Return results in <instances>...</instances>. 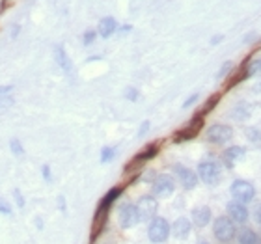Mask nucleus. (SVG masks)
Returning <instances> with one entry per match:
<instances>
[{
  "label": "nucleus",
  "mask_w": 261,
  "mask_h": 244,
  "mask_svg": "<svg viewBox=\"0 0 261 244\" xmlns=\"http://www.w3.org/2000/svg\"><path fill=\"white\" fill-rule=\"evenodd\" d=\"M170 224L168 220H164L161 216H155L153 220H149V226H148V239L151 241L153 244H161V243H166L170 237Z\"/></svg>",
  "instance_id": "1"
},
{
  "label": "nucleus",
  "mask_w": 261,
  "mask_h": 244,
  "mask_svg": "<svg viewBox=\"0 0 261 244\" xmlns=\"http://www.w3.org/2000/svg\"><path fill=\"white\" fill-rule=\"evenodd\" d=\"M213 233H215V237H217L219 243L228 244L235 239L237 230H235V224H233L228 216H219V218L215 220V226H213Z\"/></svg>",
  "instance_id": "2"
},
{
  "label": "nucleus",
  "mask_w": 261,
  "mask_h": 244,
  "mask_svg": "<svg viewBox=\"0 0 261 244\" xmlns=\"http://www.w3.org/2000/svg\"><path fill=\"white\" fill-rule=\"evenodd\" d=\"M196 175L204 181L205 185L213 187V185H217V183L220 181L222 170H220L219 162H215V160H204V162H200V166H198Z\"/></svg>",
  "instance_id": "3"
},
{
  "label": "nucleus",
  "mask_w": 261,
  "mask_h": 244,
  "mask_svg": "<svg viewBox=\"0 0 261 244\" xmlns=\"http://www.w3.org/2000/svg\"><path fill=\"white\" fill-rule=\"evenodd\" d=\"M230 192H232L233 200L241 201V203H248V201L254 200V196H256V190H254V187H252V183L243 181V179L233 181Z\"/></svg>",
  "instance_id": "4"
},
{
  "label": "nucleus",
  "mask_w": 261,
  "mask_h": 244,
  "mask_svg": "<svg viewBox=\"0 0 261 244\" xmlns=\"http://www.w3.org/2000/svg\"><path fill=\"white\" fill-rule=\"evenodd\" d=\"M204 127V118L202 116H194L191 122L185 125L181 130H177L176 134H174V140H176L177 144H181V142H187V140H191V138L198 136V132L202 130Z\"/></svg>",
  "instance_id": "5"
},
{
  "label": "nucleus",
  "mask_w": 261,
  "mask_h": 244,
  "mask_svg": "<svg viewBox=\"0 0 261 244\" xmlns=\"http://www.w3.org/2000/svg\"><path fill=\"white\" fill-rule=\"evenodd\" d=\"M136 209H138V216H140V222H149L153 220L157 215V209H159V203L153 196H142L138 203H136Z\"/></svg>",
  "instance_id": "6"
},
{
  "label": "nucleus",
  "mask_w": 261,
  "mask_h": 244,
  "mask_svg": "<svg viewBox=\"0 0 261 244\" xmlns=\"http://www.w3.org/2000/svg\"><path fill=\"white\" fill-rule=\"evenodd\" d=\"M174 190H176V181L172 179L168 173L157 175L155 181H153V194L157 198H168V196L174 194Z\"/></svg>",
  "instance_id": "7"
},
{
  "label": "nucleus",
  "mask_w": 261,
  "mask_h": 244,
  "mask_svg": "<svg viewBox=\"0 0 261 244\" xmlns=\"http://www.w3.org/2000/svg\"><path fill=\"white\" fill-rule=\"evenodd\" d=\"M120 226L123 230H131L136 224L140 222V216H138V209L133 203H125L120 207Z\"/></svg>",
  "instance_id": "8"
},
{
  "label": "nucleus",
  "mask_w": 261,
  "mask_h": 244,
  "mask_svg": "<svg viewBox=\"0 0 261 244\" xmlns=\"http://www.w3.org/2000/svg\"><path fill=\"white\" fill-rule=\"evenodd\" d=\"M157 153H159V144H149V145H146L144 149L136 155V157L129 162L127 166H125V170L127 172H131V170H138V168H142V166L146 164L148 160H151L153 157H157Z\"/></svg>",
  "instance_id": "9"
},
{
  "label": "nucleus",
  "mask_w": 261,
  "mask_h": 244,
  "mask_svg": "<svg viewBox=\"0 0 261 244\" xmlns=\"http://www.w3.org/2000/svg\"><path fill=\"white\" fill-rule=\"evenodd\" d=\"M232 136L233 129L228 125H213L207 130V142H211V144H224L228 140H232Z\"/></svg>",
  "instance_id": "10"
},
{
  "label": "nucleus",
  "mask_w": 261,
  "mask_h": 244,
  "mask_svg": "<svg viewBox=\"0 0 261 244\" xmlns=\"http://www.w3.org/2000/svg\"><path fill=\"white\" fill-rule=\"evenodd\" d=\"M228 218L232 220L233 224L237 222V224H245L248 220V209L245 203H241V201H230L228 203Z\"/></svg>",
  "instance_id": "11"
},
{
  "label": "nucleus",
  "mask_w": 261,
  "mask_h": 244,
  "mask_svg": "<svg viewBox=\"0 0 261 244\" xmlns=\"http://www.w3.org/2000/svg\"><path fill=\"white\" fill-rule=\"evenodd\" d=\"M174 172H176L177 179L181 181L183 188H187V190H192V188L198 185L196 172H192V170H189V168H185V166H181V164L174 166Z\"/></svg>",
  "instance_id": "12"
},
{
  "label": "nucleus",
  "mask_w": 261,
  "mask_h": 244,
  "mask_svg": "<svg viewBox=\"0 0 261 244\" xmlns=\"http://www.w3.org/2000/svg\"><path fill=\"white\" fill-rule=\"evenodd\" d=\"M191 230H192V224L189 218H185V216H179L174 226H170V231L174 233V237L177 239H187L191 235Z\"/></svg>",
  "instance_id": "13"
},
{
  "label": "nucleus",
  "mask_w": 261,
  "mask_h": 244,
  "mask_svg": "<svg viewBox=\"0 0 261 244\" xmlns=\"http://www.w3.org/2000/svg\"><path fill=\"white\" fill-rule=\"evenodd\" d=\"M211 209L202 205V207H194L192 209V222L196 224L198 228H205L207 224L211 222Z\"/></svg>",
  "instance_id": "14"
},
{
  "label": "nucleus",
  "mask_w": 261,
  "mask_h": 244,
  "mask_svg": "<svg viewBox=\"0 0 261 244\" xmlns=\"http://www.w3.org/2000/svg\"><path fill=\"white\" fill-rule=\"evenodd\" d=\"M245 147H239V145H233V147H228L226 151H224V164L228 166V168H233V166L237 164V162H241L243 160V157H245Z\"/></svg>",
  "instance_id": "15"
},
{
  "label": "nucleus",
  "mask_w": 261,
  "mask_h": 244,
  "mask_svg": "<svg viewBox=\"0 0 261 244\" xmlns=\"http://www.w3.org/2000/svg\"><path fill=\"white\" fill-rule=\"evenodd\" d=\"M118 30V22H116V19L114 17H105V19H101V22H99V36L101 37H110Z\"/></svg>",
  "instance_id": "16"
},
{
  "label": "nucleus",
  "mask_w": 261,
  "mask_h": 244,
  "mask_svg": "<svg viewBox=\"0 0 261 244\" xmlns=\"http://www.w3.org/2000/svg\"><path fill=\"white\" fill-rule=\"evenodd\" d=\"M54 56H56L58 67H62L65 73L73 71V64H71L69 56H67V52H65V49L62 47V45H60V47H56V50H54Z\"/></svg>",
  "instance_id": "17"
},
{
  "label": "nucleus",
  "mask_w": 261,
  "mask_h": 244,
  "mask_svg": "<svg viewBox=\"0 0 261 244\" xmlns=\"http://www.w3.org/2000/svg\"><path fill=\"white\" fill-rule=\"evenodd\" d=\"M239 244H261V235L252 230H243L239 235Z\"/></svg>",
  "instance_id": "18"
},
{
  "label": "nucleus",
  "mask_w": 261,
  "mask_h": 244,
  "mask_svg": "<svg viewBox=\"0 0 261 244\" xmlns=\"http://www.w3.org/2000/svg\"><path fill=\"white\" fill-rule=\"evenodd\" d=\"M219 101H220V95L219 94H215L211 97V99L207 101V103H205L204 105V108H202V110H200V116H202V118H204L205 114H209V112H211L213 108L217 107V105H219Z\"/></svg>",
  "instance_id": "19"
},
{
  "label": "nucleus",
  "mask_w": 261,
  "mask_h": 244,
  "mask_svg": "<svg viewBox=\"0 0 261 244\" xmlns=\"http://www.w3.org/2000/svg\"><path fill=\"white\" fill-rule=\"evenodd\" d=\"M9 149H11V153H13L15 157H22V155H24V147H22V144L17 138L9 142Z\"/></svg>",
  "instance_id": "20"
},
{
  "label": "nucleus",
  "mask_w": 261,
  "mask_h": 244,
  "mask_svg": "<svg viewBox=\"0 0 261 244\" xmlns=\"http://www.w3.org/2000/svg\"><path fill=\"white\" fill-rule=\"evenodd\" d=\"M114 155H116V147H103L101 149V162H110L114 158Z\"/></svg>",
  "instance_id": "21"
},
{
  "label": "nucleus",
  "mask_w": 261,
  "mask_h": 244,
  "mask_svg": "<svg viewBox=\"0 0 261 244\" xmlns=\"http://www.w3.org/2000/svg\"><path fill=\"white\" fill-rule=\"evenodd\" d=\"M247 73H248V77H252V75H260L261 73V60H254L252 64H247Z\"/></svg>",
  "instance_id": "22"
},
{
  "label": "nucleus",
  "mask_w": 261,
  "mask_h": 244,
  "mask_svg": "<svg viewBox=\"0 0 261 244\" xmlns=\"http://www.w3.org/2000/svg\"><path fill=\"white\" fill-rule=\"evenodd\" d=\"M15 99L11 97V95H0V110H7V108L13 107Z\"/></svg>",
  "instance_id": "23"
},
{
  "label": "nucleus",
  "mask_w": 261,
  "mask_h": 244,
  "mask_svg": "<svg viewBox=\"0 0 261 244\" xmlns=\"http://www.w3.org/2000/svg\"><path fill=\"white\" fill-rule=\"evenodd\" d=\"M0 213H2L4 216H9L11 213H13V209H11V205H9V203H7V201L4 200V198H0Z\"/></svg>",
  "instance_id": "24"
},
{
  "label": "nucleus",
  "mask_w": 261,
  "mask_h": 244,
  "mask_svg": "<svg viewBox=\"0 0 261 244\" xmlns=\"http://www.w3.org/2000/svg\"><path fill=\"white\" fill-rule=\"evenodd\" d=\"M13 196H15V200H17V207H24V196L21 194V190L19 188H15L13 190Z\"/></svg>",
  "instance_id": "25"
},
{
  "label": "nucleus",
  "mask_w": 261,
  "mask_h": 244,
  "mask_svg": "<svg viewBox=\"0 0 261 244\" xmlns=\"http://www.w3.org/2000/svg\"><path fill=\"white\" fill-rule=\"evenodd\" d=\"M95 36H97V34H95L93 30H88V32L84 34V45H92L93 39H95Z\"/></svg>",
  "instance_id": "26"
},
{
  "label": "nucleus",
  "mask_w": 261,
  "mask_h": 244,
  "mask_svg": "<svg viewBox=\"0 0 261 244\" xmlns=\"http://www.w3.org/2000/svg\"><path fill=\"white\" fill-rule=\"evenodd\" d=\"M125 95H127L129 101H136L138 99V90H134V88H127V90H125Z\"/></svg>",
  "instance_id": "27"
},
{
  "label": "nucleus",
  "mask_w": 261,
  "mask_h": 244,
  "mask_svg": "<svg viewBox=\"0 0 261 244\" xmlns=\"http://www.w3.org/2000/svg\"><path fill=\"white\" fill-rule=\"evenodd\" d=\"M41 173H43V177H45V179H47V181L52 179V175H50V168H49V166H47V164H45V166H43V168H41Z\"/></svg>",
  "instance_id": "28"
},
{
  "label": "nucleus",
  "mask_w": 261,
  "mask_h": 244,
  "mask_svg": "<svg viewBox=\"0 0 261 244\" xmlns=\"http://www.w3.org/2000/svg\"><path fill=\"white\" fill-rule=\"evenodd\" d=\"M148 130H149V122H144V123H142L140 130H138V136H144Z\"/></svg>",
  "instance_id": "29"
},
{
  "label": "nucleus",
  "mask_w": 261,
  "mask_h": 244,
  "mask_svg": "<svg viewBox=\"0 0 261 244\" xmlns=\"http://www.w3.org/2000/svg\"><path fill=\"white\" fill-rule=\"evenodd\" d=\"M254 220H256V224H260V226H261V205H260V207H256V211H254Z\"/></svg>",
  "instance_id": "30"
},
{
  "label": "nucleus",
  "mask_w": 261,
  "mask_h": 244,
  "mask_svg": "<svg viewBox=\"0 0 261 244\" xmlns=\"http://www.w3.org/2000/svg\"><path fill=\"white\" fill-rule=\"evenodd\" d=\"M230 69H232V64H230V62H228V64H224V65H222V71L219 73V77H224V75H226V73L230 71Z\"/></svg>",
  "instance_id": "31"
},
{
  "label": "nucleus",
  "mask_w": 261,
  "mask_h": 244,
  "mask_svg": "<svg viewBox=\"0 0 261 244\" xmlns=\"http://www.w3.org/2000/svg\"><path fill=\"white\" fill-rule=\"evenodd\" d=\"M13 88L11 86H0V95H7Z\"/></svg>",
  "instance_id": "32"
},
{
  "label": "nucleus",
  "mask_w": 261,
  "mask_h": 244,
  "mask_svg": "<svg viewBox=\"0 0 261 244\" xmlns=\"http://www.w3.org/2000/svg\"><path fill=\"white\" fill-rule=\"evenodd\" d=\"M196 101H198V95H192L191 99L187 101V103H185L183 107H185V108H189V107H191V105H192V103H196Z\"/></svg>",
  "instance_id": "33"
},
{
  "label": "nucleus",
  "mask_w": 261,
  "mask_h": 244,
  "mask_svg": "<svg viewBox=\"0 0 261 244\" xmlns=\"http://www.w3.org/2000/svg\"><path fill=\"white\" fill-rule=\"evenodd\" d=\"M60 209H62V211H64V209H65V203H64V196H60Z\"/></svg>",
  "instance_id": "34"
},
{
  "label": "nucleus",
  "mask_w": 261,
  "mask_h": 244,
  "mask_svg": "<svg viewBox=\"0 0 261 244\" xmlns=\"http://www.w3.org/2000/svg\"><path fill=\"white\" fill-rule=\"evenodd\" d=\"M35 226H37V230H43V222H41V220H39V218L35 220Z\"/></svg>",
  "instance_id": "35"
},
{
  "label": "nucleus",
  "mask_w": 261,
  "mask_h": 244,
  "mask_svg": "<svg viewBox=\"0 0 261 244\" xmlns=\"http://www.w3.org/2000/svg\"><path fill=\"white\" fill-rule=\"evenodd\" d=\"M200 244H209V243H200Z\"/></svg>",
  "instance_id": "36"
}]
</instances>
